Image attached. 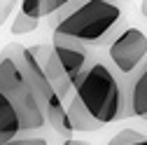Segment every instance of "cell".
I'll return each instance as SVG.
<instances>
[{
  "mask_svg": "<svg viewBox=\"0 0 147 145\" xmlns=\"http://www.w3.org/2000/svg\"><path fill=\"white\" fill-rule=\"evenodd\" d=\"M7 145H49V138H45V136H19V138L9 140Z\"/></svg>",
  "mask_w": 147,
  "mask_h": 145,
  "instance_id": "12",
  "label": "cell"
},
{
  "mask_svg": "<svg viewBox=\"0 0 147 145\" xmlns=\"http://www.w3.org/2000/svg\"><path fill=\"white\" fill-rule=\"evenodd\" d=\"M12 35H26V33H33V30H38V19H30V16L21 14V12H16L14 16V21H12Z\"/></svg>",
  "mask_w": 147,
  "mask_h": 145,
  "instance_id": "11",
  "label": "cell"
},
{
  "mask_svg": "<svg viewBox=\"0 0 147 145\" xmlns=\"http://www.w3.org/2000/svg\"><path fill=\"white\" fill-rule=\"evenodd\" d=\"M65 7V0H21L19 3V12L30 16V19H42L47 14L61 12Z\"/></svg>",
  "mask_w": 147,
  "mask_h": 145,
  "instance_id": "9",
  "label": "cell"
},
{
  "mask_svg": "<svg viewBox=\"0 0 147 145\" xmlns=\"http://www.w3.org/2000/svg\"><path fill=\"white\" fill-rule=\"evenodd\" d=\"M121 21V9L115 3L105 0H84V3H65L59 12V21L54 33L75 40L84 47L103 45L117 24Z\"/></svg>",
  "mask_w": 147,
  "mask_h": 145,
  "instance_id": "3",
  "label": "cell"
},
{
  "mask_svg": "<svg viewBox=\"0 0 147 145\" xmlns=\"http://www.w3.org/2000/svg\"><path fill=\"white\" fill-rule=\"evenodd\" d=\"M51 47H54V51H56V56H59V61H61V66L65 70V75L70 77L72 87H75V82L82 77V72L89 68L91 61H94L89 47H84V45H80L75 40H68V38H63V35H56V33H54V45Z\"/></svg>",
  "mask_w": 147,
  "mask_h": 145,
  "instance_id": "5",
  "label": "cell"
},
{
  "mask_svg": "<svg viewBox=\"0 0 147 145\" xmlns=\"http://www.w3.org/2000/svg\"><path fill=\"white\" fill-rule=\"evenodd\" d=\"M30 51L35 54V59H38V63L42 66L45 70V77L49 80V84L54 87V91L59 94V98L68 105L70 96H72V82L70 77L65 75V70L56 56V51H54V47H47V45H33Z\"/></svg>",
  "mask_w": 147,
  "mask_h": 145,
  "instance_id": "6",
  "label": "cell"
},
{
  "mask_svg": "<svg viewBox=\"0 0 147 145\" xmlns=\"http://www.w3.org/2000/svg\"><path fill=\"white\" fill-rule=\"evenodd\" d=\"M124 110V82L107 61L94 59L82 77L72 87L68 101V115L75 131H98L121 119Z\"/></svg>",
  "mask_w": 147,
  "mask_h": 145,
  "instance_id": "1",
  "label": "cell"
},
{
  "mask_svg": "<svg viewBox=\"0 0 147 145\" xmlns=\"http://www.w3.org/2000/svg\"><path fill=\"white\" fill-rule=\"evenodd\" d=\"M140 12H142V16H145V19H147V0H145V3L140 5Z\"/></svg>",
  "mask_w": 147,
  "mask_h": 145,
  "instance_id": "15",
  "label": "cell"
},
{
  "mask_svg": "<svg viewBox=\"0 0 147 145\" xmlns=\"http://www.w3.org/2000/svg\"><path fill=\"white\" fill-rule=\"evenodd\" d=\"M47 124H49L59 136H63L65 140L72 138V133H75V129H72V124H70L68 105H65L59 96L54 98V101L49 103V108H47Z\"/></svg>",
  "mask_w": 147,
  "mask_h": 145,
  "instance_id": "8",
  "label": "cell"
},
{
  "mask_svg": "<svg viewBox=\"0 0 147 145\" xmlns=\"http://www.w3.org/2000/svg\"><path fill=\"white\" fill-rule=\"evenodd\" d=\"M128 117H145L147 119V61L124 82V110L121 119Z\"/></svg>",
  "mask_w": 147,
  "mask_h": 145,
  "instance_id": "7",
  "label": "cell"
},
{
  "mask_svg": "<svg viewBox=\"0 0 147 145\" xmlns=\"http://www.w3.org/2000/svg\"><path fill=\"white\" fill-rule=\"evenodd\" d=\"M12 7H14V3H3V0H0V26H3V24H5V19L9 16Z\"/></svg>",
  "mask_w": 147,
  "mask_h": 145,
  "instance_id": "13",
  "label": "cell"
},
{
  "mask_svg": "<svg viewBox=\"0 0 147 145\" xmlns=\"http://www.w3.org/2000/svg\"><path fill=\"white\" fill-rule=\"evenodd\" d=\"M145 61H147V35L140 28L136 26L121 28L107 42V63L112 66L121 82H126L133 72H138L145 66Z\"/></svg>",
  "mask_w": 147,
  "mask_h": 145,
  "instance_id": "4",
  "label": "cell"
},
{
  "mask_svg": "<svg viewBox=\"0 0 147 145\" xmlns=\"http://www.w3.org/2000/svg\"><path fill=\"white\" fill-rule=\"evenodd\" d=\"M107 145H147V136L133 131V129H124L119 131L112 140H110Z\"/></svg>",
  "mask_w": 147,
  "mask_h": 145,
  "instance_id": "10",
  "label": "cell"
},
{
  "mask_svg": "<svg viewBox=\"0 0 147 145\" xmlns=\"http://www.w3.org/2000/svg\"><path fill=\"white\" fill-rule=\"evenodd\" d=\"M47 124L45 108L16 59L14 45L0 51V145Z\"/></svg>",
  "mask_w": 147,
  "mask_h": 145,
  "instance_id": "2",
  "label": "cell"
},
{
  "mask_svg": "<svg viewBox=\"0 0 147 145\" xmlns=\"http://www.w3.org/2000/svg\"><path fill=\"white\" fill-rule=\"evenodd\" d=\"M63 145H91L89 140H75V138H68V140H63Z\"/></svg>",
  "mask_w": 147,
  "mask_h": 145,
  "instance_id": "14",
  "label": "cell"
}]
</instances>
